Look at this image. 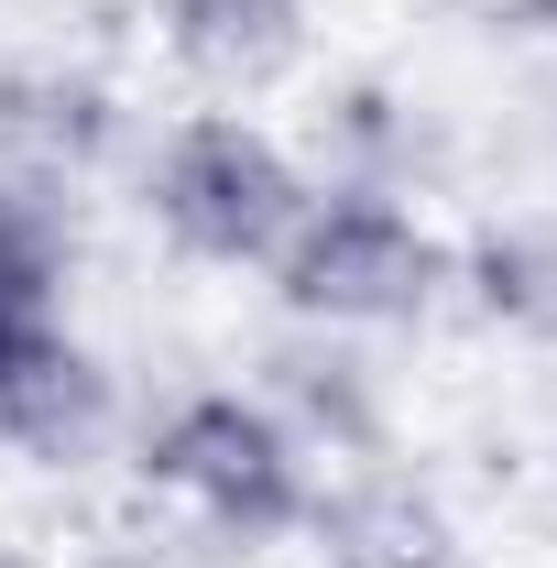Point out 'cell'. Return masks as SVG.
Instances as JSON below:
<instances>
[{
	"instance_id": "6da1fadb",
	"label": "cell",
	"mask_w": 557,
	"mask_h": 568,
	"mask_svg": "<svg viewBox=\"0 0 557 568\" xmlns=\"http://www.w3.org/2000/svg\"><path fill=\"white\" fill-rule=\"evenodd\" d=\"M142 481L175 493L209 536L230 547H274V536H306L317 514V459L295 448V426L241 394V383H198L175 394L164 416L142 426Z\"/></svg>"
},
{
	"instance_id": "7a4b0ae2",
	"label": "cell",
	"mask_w": 557,
	"mask_h": 568,
	"mask_svg": "<svg viewBox=\"0 0 557 568\" xmlns=\"http://www.w3.org/2000/svg\"><path fill=\"white\" fill-rule=\"evenodd\" d=\"M263 274L295 328H416L448 295V241L394 186H317Z\"/></svg>"
},
{
	"instance_id": "3957f363",
	"label": "cell",
	"mask_w": 557,
	"mask_h": 568,
	"mask_svg": "<svg viewBox=\"0 0 557 568\" xmlns=\"http://www.w3.org/2000/svg\"><path fill=\"white\" fill-rule=\"evenodd\" d=\"M306 197H317L306 164H295L263 121H241V110L175 121V132L153 142V164H142V209H153V230H164L186 263H209V274H263V263L284 252V230H295Z\"/></svg>"
},
{
	"instance_id": "277c9868",
	"label": "cell",
	"mask_w": 557,
	"mask_h": 568,
	"mask_svg": "<svg viewBox=\"0 0 557 568\" xmlns=\"http://www.w3.org/2000/svg\"><path fill=\"white\" fill-rule=\"evenodd\" d=\"M121 142V99L88 67H0V175H33L67 197Z\"/></svg>"
},
{
	"instance_id": "5b68a950",
	"label": "cell",
	"mask_w": 557,
	"mask_h": 568,
	"mask_svg": "<svg viewBox=\"0 0 557 568\" xmlns=\"http://www.w3.org/2000/svg\"><path fill=\"white\" fill-rule=\"evenodd\" d=\"M99 426H110V372L88 361L77 328H44L22 361H0V437H11L22 459L67 470V459L99 448Z\"/></svg>"
},
{
	"instance_id": "8992f818",
	"label": "cell",
	"mask_w": 557,
	"mask_h": 568,
	"mask_svg": "<svg viewBox=\"0 0 557 568\" xmlns=\"http://www.w3.org/2000/svg\"><path fill=\"white\" fill-rule=\"evenodd\" d=\"M306 536H317V568H459L448 503L416 493V481H394V470H361L340 493H317Z\"/></svg>"
},
{
	"instance_id": "52a82bcc",
	"label": "cell",
	"mask_w": 557,
	"mask_h": 568,
	"mask_svg": "<svg viewBox=\"0 0 557 568\" xmlns=\"http://www.w3.org/2000/svg\"><path fill=\"white\" fill-rule=\"evenodd\" d=\"M263 405L295 426V448L317 459H372L383 448V405H372V372L350 361L340 328H295L274 361H263Z\"/></svg>"
},
{
	"instance_id": "ba28073f",
	"label": "cell",
	"mask_w": 557,
	"mask_h": 568,
	"mask_svg": "<svg viewBox=\"0 0 557 568\" xmlns=\"http://www.w3.org/2000/svg\"><path fill=\"white\" fill-rule=\"evenodd\" d=\"M164 55L198 88L252 99L306 55V0H164Z\"/></svg>"
},
{
	"instance_id": "9c48e42d",
	"label": "cell",
	"mask_w": 557,
	"mask_h": 568,
	"mask_svg": "<svg viewBox=\"0 0 557 568\" xmlns=\"http://www.w3.org/2000/svg\"><path fill=\"white\" fill-rule=\"evenodd\" d=\"M448 284L482 306L492 328L557 351V219H492L470 252H448Z\"/></svg>"
},
{
	"instance_id": "30bf717a",
	"label": "cell",
	"mask_w": 557,
	"mask_h": 568,
	"mask_svg": "<svg viewBox=\"0 0 557 568\" xmlns=\"http://www.w3.org/2000/svg\"><path fill=\"white\" fill-rule=\"evenodd\" d=\"M67 284H77L67 197L33 186V175H0V306H55L67 317Z\"/></svg>"
},
{
	"instance_id": "8fae6325",
	"label": "cell",
	"mask_w": 557,
	"mask_h": 568,
	"mask_svg": "<svg viewBox=\"0 0 557 568\" xmlns=\"http://www.w3.org/2000/svg\"><path fill=\"white\" fill-rule=\"evenodd\" d=\"M328 132H340V153H350L340 186H394V197H405V164H416V110H405L394 88H340Z\"/></svg>"
},
{
	"instance_id": "7c38bea8",
	"label": "cell",
	"mask_w": 557,
	"mask_h": 568,
	"mask_svg": "<svg viewBox=\"0 0 557 568\" xmlns=\"http://www.w3.org/2000/svg\"><path fill=\"white\" fill-rule=\"evenodd\" d=\"M492 22H503V33H536V44H557V0H492Z\"/></svg>"
},
{
	"instance_id": "4fadbf2b",
	"label": "cell",
	"mask_w": 557,
	"mask_h": 568,
	"mask_svg": "<svg viewBox=\"0 0 557 568\" xmlns=\"http://www.w3.org/2000/svg\"><path fill=\"white\" fill-rule=\"evenodd\" d=\"M0 568H22V558H0Z\"/></svg>"
}]
</instances>
